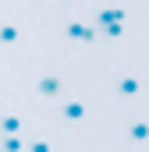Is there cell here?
Here are the masks:
<instances>
[{"instance_id": "6da1fadb", "label": "cell", "mask_w": 149, "mask_h": 152, "mask_svg": "<svg viewBox=\"0 0 149 152\" xmlns=\"http://www.w3.org/2000/svg\"><path fill=\"white\" fill-rule=\"evenodd\" d=\"M57 88H60V85H57V81H53V78H46V81H43V92H50V96H53V92H57Z\"/></svg>"}]
</instances>
